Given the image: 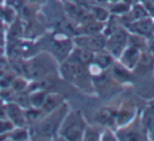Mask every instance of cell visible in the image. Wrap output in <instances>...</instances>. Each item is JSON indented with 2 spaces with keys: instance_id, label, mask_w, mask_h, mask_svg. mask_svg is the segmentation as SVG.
I'll list each match as a JSON object with an SVG mask.
<instances>
[{
  "instance_id": "ac0fdd59",
  "label": "cell",
  "mask_w": 154,
  "mask_h": 141,
  "mask_svg": "<svg viewBox=\"0 0 154 141\" xmlns=\"http://www.w3.org/2000/svg\"><path fill=\"white\" fill-rule=\"evenodd\" d=\"M47 93L42 90L39 91H33L32 94H30V104L31 107H35V109H40L42 106L45 99L47 97Z\"/></svg>"
},
{
  "instance_id": "484cf974",
  "label": "cell",
  "mask_w": 154,
  "mask_h": 141,
  "mask_svg": "<svg viewBox=\"0 0 154 141\" xmlns=\"http://www.w3.org/2000/svg\"><path fill=\"white\" fill-rule=\"evenodd\" d=\"M12 90L14 92L18 93V92H22L26 88V82L24 81L22 78H15V79L12 81Z\"/></svg>"
},
{
  "instance_id": "e0dca14e",
  "label": "cell",
  "mask_w": 154,
  "mask_h": 141,
  "mask_svg": "<svg viewBox=\"0 0 154 141\" xmlns=\"http://www.w3.org/2000/svg\"><path fill=\"white\" fill-rule=\"evenodd\" d=\"M122 22H120V18L119 16H116L112 14L111 16L108 19V24L105 26V28H103V34L105 35L106 37L111 36L112 34L118 31L120 28H122Z\"/></svg>"
},
{
  "instance_id": "7402d4cb",
  "label": "cell",
  "mask_w": 154,
  "mask_h": 141,
  "mask_svg": "<svg viewBox=\"0 0 154 141\" xmlns=\"http://www.w3.org/2000/svg\"><path fill=\"white\" fill-rule=\"evenodd\" d=\"M91 13H92L95 20L100 21V22L108 21V19H109V17H110V14H111L110 11H108V10L103 9V8H101V7H98V5L91 8Z\"/></svg>"
},
{
  "instance_id": "4fadbf2b",
  "label": "cell",
  "mask_w": 154,
  "mask_h": 141,
  "mask_svg": "<svg viewBox=\"0 0 154 141\" xmlns=\"http://www.w3.org/2000/svg\"><path fill=\"white\" fill-rule=\"evenodd\" d=\"M61 104H62V96H60L58 94L47 95V97L45 99V102H43L42 106L40 107V110L45 114H50L51 112L58 109Z\"/></svg>"
},
{
  "instance_id": "9a60e30c",
  "label": "cell",
  "mask_w": 154,
  "mask_h": 141,
  "mask_svg": "<svg viewBox=\"0 0 154 141\" xmlns=\"http://www.w3.org/2000/svg\"><path fill=\"white\" fill-rule=\"evenodd\" d=\"M141 126L148 132L154 128V104L148 105L143 111L141 117Z\"/></svg>"
},
{
  "instance_id": "2e32d148",
  "label": "cell",
  "mask_w": 154,
  "mask_h": 141,
  "mask_svg": "<svg viewBox=\"0 0 154 141\" xmlns=\"http://www.w3.org/2000/svg\"><path fill=\"white\" fill-rule=\"evenodd\" d=\"M53 47L59 56L66 57L68 55H70V52L72 51V43L68 39H59L54 41Z\"/></svg>"
},
{
  "instance_id": "4316f807",
  "label": "cell",
  "mask_w": 154,
  "mask_h": 141,
  "mask_svg": "<svg viewBox=\"0 0 154 141\" xmlns=\"http://www.w3.org/2000/svg\"><path fill=\"white\" fill-rule=\"evenodd\" d=\"M99 136H100V135L98 134L97 130L86 126V130H85V134H84V139H86V140H98Z\"/></svg>"
},
{
  "instance_id": "f1b7e54d",
  "label": "cell",
  "mask_w": 154,
  "mask_h": 141,
  "mask_svg": "<svg viewBox=\"0 0 154 141\" xmlns=\"http://www.w3.org/2000/svg\"><path fill=\"white\" fill-rule=\"evenodd\" d=\"M13 128V123L7 120H0V135H5Z\"/></svg>"
},
{
  "instance_id": "603a6c76",
  "label": "cell",
  "mask_w": 154,
  "mask_h": 141,
  "mask_svg": "<svg viewBox=\"0 0 154 141\" xmlns=\"http://www.w3.org/2000/svg\"><path fill=\"white\" fill-rule=\"evenodd\" d=\"M14 100H15V103H17V104L20 105L21 107H28V109H30L31 107L30 95L26 94L24 91L16 93L15 97H14Z\"/></svg>"
},
{
  "instance_id": "8fae6325",
  "label": "cell",
  "mask_w": 154,
  "mask_h": 141,
  "mask_svg": "<svg viewBox=\"0 0 154 141\" xmlns=\"http://www.w3.org/2000/svg\"><path fill=\"white\" fill-rule=\"evenodd\" d=\"M69 57L77 60L78 62H80V63L87 66L90 65L93 62V60H94V53L87 49H84V47L77 46V49H75L71 53V55H69Z\"/></svg>"
},
{
  "instance_id": "ba28073f",
  "label": "cell",
  "mask_w": 154,
  "mask_h": 141,
  "mask_svg": "<svg viewBox=\"0 0 154 141\" xmlns=\"http://www.w3.org/2000/svg\"><path fill=\"white\" fill-rule=\"evenodd\" d=\"M5 115L9 117V120L13 124H16L19 128H23L28 123L26 118V113L22 111V107L17 103H9L5 106Z\"/></svg>"
},
{
  "instance_id": "d4e9b609",
  "label": "cell",
  "mask_w": 154,
  "mask_h": 141,
  "mask_svg": "<svg viewBox=\"0 0 154 141\" xmlns=\"http://www.w3.org/2000/svg\"><path fill=\"white\" fill-rule=\"evenodd\" d=\"M122 140H143V139H145V137H143V135L140 134L139 132H137V130H128V132L124 133V134L122 135Z\"/></svg>"
},
{
  "instance_id": "1f68e13d",
  "label": "cell",
  "mask_w": 154,
  "mask_h": 141,
  "mask_svg": "<svg viewBox=\"0 0 154 141\" xmlns=\"http://www.w3.org/2000/svg\"><path fill=\"white\" fill-rule=\"evenodd\" d=\"M124 1H126V2L130 3V4H134V3L137 2V0H124Z\"/></svg>"
},
{
  "instance_id": "f546056e",
  "label": "cell",
  "mask_w": 154,
  "mask_h": 141,
  "mask_svg": "<svg viewBox=\"0 0 154 141\" xmlns=\"http://www.w3.org/2000/svg\"><path fill=\"white\" fill-rule=\"evenodd\" d=\"M15 17V12L12 8H5V12H3V18L7 20L8 22H12V20Z\"/></svg>"
},
{
  "instance_id": "52a82bcc",
  "label": "cell",
  "mask_w": 154,
  "mask_h": 141,
  "mask_svg": "<svg viewBox=\"0 0 154 141\" xmlns=\"http://www.w3.org/2000/svg\"><path fill=\"white\" fill-rule=\"evenodd\" d=\"M140 54L141 52L139 49L128 45L120 55V62L126 68H128L129 70H132L136 68L137 63L139 61V58H140Z\"/></svg>"
},
{
  "instance_id": "3957f363",
  "label": "cell",
  "mask_w": 154,
  "mask_h": 141,
  "mask_svg": "<svg viewBox=\"0 0 154 141\" xmlns=\"http://www.w3.org/2000/svg\"><path fill=\"white\" fill-rule=\"evenodd\" d=\"M128 39L129 33L126 31V28H120L111 36L107 37L105 49L111 53L114 58H119L122 52L128 46Z\"/></svg>"
},
{
  "instance_id": "836d02e7",
  "label": "cell",
  "mask_w": 154,
  "mask_h": 141,
  "mask_svg": "<svg viewBox=\"0 0 154 141\" xmlns=\"http://www.w3.org/2000/svg\"><path fill=\"white\" fill-rule=\"evenodd\" d=\"M107 1H109V2H113V3H115V2H117V1H120V0H107Z\"/></svg>"
},
{
  "instance_id": "5b68a950",
  "label": "cell",
  "mask_w": 154,
  "mask_h": 141,
  "mask_svg": "<svg viewBox=\"0 0 154 141\" xmlns=\"http://www.w3.org/2000/svg\"><path fill=\"white\" fill-rule=\"evenodd\" d=\"M62 68H63L64 76H66L72 81L82 80L86 76V65L71 57H69L64 61Z\"/></svg>"
},
{
  "instance_id": "d6a6232c",
  "label": "cell",
  "mask_w": 154,
  "mask_h": 141,
  "mask_svg": "<svg viewBox=\"0 0 154 141\" xmlns=\"http://www.w3.org/2000/svg\"><path fill=\"white\" fill-rule=\"evenodd\" d=\"M150 135H151V139L154 140V128H152V130H150Z\"/></svg>"
},
{
  "instance_id": "7c38bea8",
  "label": "cell",
  "mask_w": 154,
  "mask_h": 141,
  "mask_svg": "<svg viewBox=\"0 0 154 141\" xmlns=\"http://www.w3.org/2000/svg\"><path fill=\"white\" fill-rule=\"evenodd\" d=\"M93 62L96 65H98L101 70H107L108 68L113 65L114 57L106 49H103L100 51L94 53V60H93Z\"/></svg>"
},
{
  "instance_id": "6da1fadb",
  "label": "cell",
  "mask_w": 154,
  "mask_h": 141,
  "mask_svg": "<svg viewBox=\"0 0 154 141\" xmlns=\"http://www.w3.org/2000/svg\"><path fill=\"white\" fill-rule=\"evenodd\" d=\"M60 128L61 136L68 140H80L84 138L86 124L79 112H73L70 115L64 116Z\"/></svg>"
},
{
  "instance_id": "e575fe53",
  "label": "cell",
  "mask_w": 154,
  "mask_h": 141,
  "mask_svg": "<svg viewBox=\"0 0 154 141\" xmlns=\"http://www.w3.org/2000/svg\"><path fill=\"white\" fill-rule=\"evenodd\" d=\"M146 2H154V0H146Z\"/></svg>"
},
{
  "instance_id": "30bf717a",
  "label": "cell",
  "mask_w": 154,
  "mask_h": 141,
  "mask_svg": "<svg viewBox=\"0 0 154 141\" xmlns=\"http://www.w3.org/2000/svg\"><path fill=\"white\" fill-rule=\"evenodd\" d=\"M103 28H105L103 22L92 20V21L82 24L80 28H77L76 33L78 34V36H91V35H96L103 33Z\"/></svg>"
},
{
  "instance_id": "4dcf8cb0",
  "label": "cell",
  "mask_w": 154,
  "mask_h": 141,
  "mask_svg": "<svg viewBox=\"0 0 154 141\" xmlns=\"http://www.w3.org/2000/svg\"><path fill=\"white\" fill-rule=\"evenodd\" d=\"M147 46H148V51L150 53H152L154 55V35H150L149 38L147 40Z\"/></svg>"
},
{
  "instance_id": "d590c367",
  "label": "cell",
  "mask_w": 154,
  "mask_h": 141,
  "mask_svg": "<svg viewBox=\"0 0 154 141\" xmlns=\"http://www.w3.org/2000/svg\"><path fill=\"white\" fill-rule=\"evenodd\" d=\"M1 51H2V50H1ZM0 51V59H1V57H2V52Z\"/></svg>"
},
{
  "instance_id": "ffe728a7",
  "label": "cell",
  "mask_w": 154,
  "mask_h": 141,
  "mask_svg": "<svg viewBox=\"0 0 154 141\" xmlns=\"http://www.w3.org/2000/svg\"><path fill=\"white\" fill-rule=\"evenodd\" d=\"M130 15H131V17L133 18L134 21L150 17L149 12L147 11L145 5L139 4V3H134V4H133L132 9L130 10Z\"/></svg>"
},
{
  "instance_id": "8d00e7d4",
  "label": "cell",
  "mask_w": 154,
  "mask_h": 141,
  "mask_svg": "<svg viewBox=\"0 0 154 141\" xmlns=\"http://www.w3.org/2000/svg\"><path fill=\"white\" fill-rule=\"evenodd\" d=\"M153 32H154V22H153Z\"/></svg>"
},
{
  "instance_id": "44dd1931",
  "label": "cell",
  "mask_w": 154,
  "mask_h": 141,
  "mask_svg": "<svg viewBox=\"0 0 154 141\" xmlns=\"http://www.w3.org/2000/svg\"><path fill=\"white\" fill-rule=\"evenodd\" d=\"M130 3L126 2V1H124V0H120V1H117V2H115V4L113 5V8H112L111 10H110V13L113 14V15H116V16H122V15H126L127 13H129L130 12Z\"/></svg>"
},
{
  "instance_id": "d6986e66",
  "label": "cell",
  "mask_w": 154,
  "mask_h": 141,
  "mask_svg": "<svg viewBox=\"0 0 154 141\" xmlns=\"http://www.w3.org/2000/svg\"><path fill=\"white\" fill-rule=\"evenodd\" d=\"M133 116H134L133 107H127V109L119 110L117 115H116V123L118 125H125L132 119Z\"/></svg>"
},
{
  "instance_id": "8992f818",
  "label": "cell",
  "mask_w": 154,
  "mask_h": 141,
  "mask_svg": "<svg viewBox=\"0 0 154 141\" xmlns=\"http://www.w3.org/2000/svg\"><path fill=\"white\" fill-rule=\"evenodd\" d=\"M24 74L32 79H40L43 76H47L48 64L47 61L41 60L39 57L28 61L22 68Z\"/></svg>"
},
{
  "instance_id": "9c48e42d",
  "label": "cell",
  "mask_w": 154,
  "mask_h": 141,
  "mask_svg": "<svg viewBox=\"0 0 154 141\" xmlns=\"http://www.w3.org/2000/svg\"><path fill=\"white\" fill-rule=\"evenodd\" d=\"M128 30L132 34H137L143 37H149L150 35L153 34V21H152L151 17L136 20L129 26Z\"/></svg>"
},
{
  "instance_id": "cb8c5ba5",
  "label": "cell",
  "mask_w": 154,
  "mask_h": 141,
  "mask_svg": "<svg viewBox=\"0 0 154 141\" xmlns=\"http://www.w3.org/2000/svg\"><path fill=\"white\" fill-rule=\"evenodd\" d=\"M113 74L114 76L120 78V79H128L129 76H130L129 75V70L125 68L122 64L113 66Z\"/></svg>"
},
{
  "instance_id": "7a4b0ae2",
  "label": "cell",
  "mask_w": 154,
  "mask_h": 141,
  "mask_svg": "<svg viewBox=\"0 0 154 141\" xmlns=\"http://www.w3.org/2000/svg\"><path fill=\"white\" fill-rule=\"evenodd\" d=\"M66 114V105L61 104L55 111L51 112L49 117L41 119L38 126L36 128L37 134L42 138H48V137H52L53 135H55L58 128H60Z\"/></svg>"
},
{
  "instance_id": "5bb4252c",
  "label": "cell",
  "mask_w": 154,
  "mask_h": 141,
  "mask_svg": "<svg viewBox=\"0 0 154 141\" xmlns=\"http://www.w3.org/2000/svg\"><path fill=\"white\" fill-rule=\"evenodd\" d=\"M116 115L117 114L111 109H101L97 112L96 114V121L99 124H105V125H110V124L116 122Z\"/></svg>"
},
{
  "instance_id": "277c9868",
  "label": "cell",
  "mask_w": 154,
  "mask_h": 141,
  "mask_svg": "<svg viewBox=\"0 0 154 141\" xmlns=\"http://www.w3.org/2000/svg\"><path fill=\"white\" fill-rule=\"evenodd\" d=\"M74 41L77 46L84 47L93 53H96L106 47L107 37L103 33H100V34L91 35V36H77Z\"/></svg>"
},
{
  "instance_id": "83f0119b",
  "label": "cell",
  "mask_w": 154,
  "mask_h": 141,
  "mask_svg": "<svg viewBox=\"0 0 154 141\" xmlns=\"http://www.w3.org/2000/svg\"><path fill=\"white\" fill-rule=\"evenodd\" d=\"M28 135H29L28 132H26L23 128H19L18 130H14V132L12 133L11 137L14 140H23V139L28 138Z\"/></svg>"
}]
</instances>
